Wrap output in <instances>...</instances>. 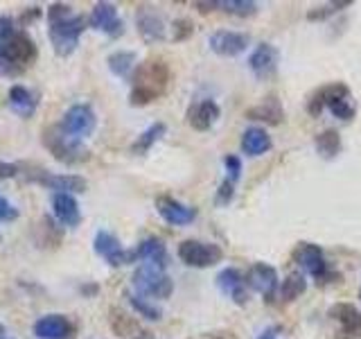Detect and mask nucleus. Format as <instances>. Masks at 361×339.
<instances>
[{
  "label": "nucleus",
  "mask_w": 361,
  "mask_h": 339,
  "mask_svg": "<svg viewBox=\"0 0 361 339\" xmlns=\"http://www.w3.org/2000/svg\"><path fill=\"white\" fill-rule=\"evenodd\" d=\"M52 210L56 222H61L68 229H75V226L82 224V208H79L73 195H63V192L52 195Z\"/></svg>",
  "instance_id": "5701e85b"
},
{
  "label": "nucleus",
  "mask_w": 361,
  "mask_h": 339,
  "mask_svg": "<svg viewBox=\"0 0 361 339\" xmlns=\"http://www.w3.org/2000/svg\"><path fill=\"white\" fill-rule=\"evenodd\" d=\"M95 124H97L95 111L90 109L88 105H82V102H79V105L68 107V111L63 113V118L59 122V127L68 136H73V138L84 141L95 131Z\"/></svg>",
  "instance_id": "6e6552de"
},
{
  "label": "nucleus",
  "mask_w": 361,
  "mask_h": 339,
  "mask_svg": "<svg viewBox=\"0 0 361 339\" xmlns=\"http://www.w3.org/2000/svg\"><path fill=\"white\" fill-rule=\"evenodd\" d=\"M210 339H240L233 331H219V333H212Z\"/></svg>",
  "instance_id": "c03bdc74"
},
{
  "label": "nucleus",
  "mask_w": 361,
  "mask_h": 339,
  "mask_svg": "<svg viewBox=\"0 0 361 339\" xmlns=\"http://www.w3.org/2000/svg\"><path fill=\"white\" fill-rule=\"evenodd\" d=\"M169 79H172V71L163 59H147L138 64L131 75V105H152L154 100H158L167 90Z\"/></svg>",
  "instance_id": "f257e3e1"
},
{
  "label": "nucleus",
  "mask_w": 361,
  "mask_h": 339,
  "mask_svg": "<svg viewBox=\"0 0 361 339\" xmlns=\"http://www.w3.org/2000/svg\"><path fill=\"white\" fill-rule=\"evenodd\" d=\"M135 28L145 43H158L165 39V20L152 7H142L135 16Z\"/></svg>",
  "instance_id": "6ab92c4d"
},
{
  "label": "nucleus",
  "mask_w": 361,
  "mask_h": 339,
  "mask_svg": "<svg viewBox=\"0 0 361 339\" xmlns=\"http://www.w3.org/2000/svg\"><path fill=\"white\" fill-rule=\"evenodd\" d=\"M217 7L235 16H253L257 11V3H253V0H221Z\"/></svg>",
  "instance_id": "473e14b6"
},
{
  "label": "nucleus",
  "mask_w": 361,
  "mask_h": 339,
  "mask_svg": "<svg viewBox=\"0 0 361 339\" xmlns=\"http://www.w3.org/2000/svg\"><path fill=\"white\" fill-rule=\"evenodd\" d=\"M244 280L251 290L262 294L267 303H274L276 292L280 290V278H278V271L274 267L267 265V263H255V265H251V269L246 271Z\"/></svg>",
  "instance_id": "9d476101"
},
{
  "label": "nucleus",
  "mask_w": 361,
  "mask_h": 339,
  "mask_svg": "<svg viewBox=\"0 0 361 339\" xmlns=\"http://www.w3.org/2000/svg\"><path fill=\"white\" fill-rule=\"evenodd\" d=\"M224 167H226V172H228V177H226V179H231L233 184H235V181L240 179V174H242V161H240V156L226 154L224 156Z\"/></svg>",
  "instance_id": "f704fd0d"
},
{
  "label": "nucleus",
  "mask_w": 361,
  "mask_h": 339,
  "mask_svg": "<svg viewBox=\"0 0 361 339\" xmlns=\"http://www.w3.org/2000/svg\"><path fill=\"white\" fill-rule=\"evenodd\" d=\"M135 52L129 50H120V52H113L109 56V68L113 75H118L122 79H131L133 71H135Z\"/></svg>",
  "instance_id": "cd10ccee"
},
{
  "label": "nucleus",
  "mask_w": 361,
  "mask_h": 339,
  "mask_svg": "<svg viewBox=\"0 0 361 339\" xmlns=\"http://www.w3.org/2000/svg\"><path fill=\"white\" fill-rule=\"evenodd\" d=\"M165 131H167V127H165L163 122H154L149 129H145V131L138 136V138H135V143L131 145V152H133V154H147L158 141L163 138Z\"/></svg>",
  "instance_id": "c85d7f7f"
},
{
  "label": "nucleus",
  "mask_w": 361,
  "mask_h": 339,
  "mask_svg": "<svg viewBox=\"0 0 361 339\" xmlns=\"http://www.w3.org/2000/svg\"><path fill=\"white\" fill-rule=\"evenodd\" d=\"M20 71L9 61V56H7V52H5V48H3V43H0V77H14V75H18Z\"/></svg>",
  "instance_id": "ea45409f"
},
{
  "label": "nucleus",
  "mask_w": 361,
  "mask_h": 339,
  "mask_svg": "<svg viewBox=\"0 0 361 339\" xmlns=\"http://www.w3.org/2000/svg\"><path fill=\"white\" fill-rule=\"evenodd\" d=\"M32 181H37V184L45 186L56 192H63V195H73V192H84L88 188L86 179L79 177V174H54V172H45L41 170L39 174H32L30 177Z\"/></svg>",
  "instance_id": "a211bd4d"
},
{
  "label": "nucleus",
  "mask_w": 361,
  "mask_h": 339,
  "mask_svg": "<svg viewBox=\"0 0 361 339\" xmlns=\"http://www.w3.org/2000/svg\"><path fill=\"white\" fill-rule=\"evenodd\" d=\"M305 290H307V280H305V276L300 271H291V274L282 280L278 294L282 301H296L300 294H305Z\"/></svg>",
  "instance_id": "7c9ffc66"
},
{
  "label": "nucleus",
  "mask_w": 361,
  "mask_h": 339,
  "mask_svg": "<svg viewBox=\"0 0 361 339\" xmlns=\"http://www.w3.org/2000/svg\"><path fill=\"white\" fill-rule=\"evenodd\" d=\"M293 260H296L305 274H310L316 282H330L334 278V271L327 265L325 254L319 244L300 242L296 246V251H293Z\"/></svg>",
  "instance_id": "423d86ee"
},
{
  "label": "nucleus",
  "mask_w": 361,
  "mask_h": 339,
  "mask_svg": "<svg viewBox=\"0 0 361 339\" xmlns=\"http://www.w3.org/2000/svg\"><path fill=\"white\" fill-rule=\"evenodd\" d=\"M43 143L56 161L68 163V165L86 163L90 158V150L84 145V141H77L73 136H68L59 124H52V127L45 129Z\"/></svg>",
  "instance_id": "7ed1b4c3"
},
{
  "label": "nucleus",
  "mask_w": 361,
  "mask_h": 339,
  "mask_svg": "<svg viewBox=\"0 0 361 339\" xmlns=\"http://www.w3.org/2000/svg\"><path fill=\"white\" fill-rule=\"evenodd\" d=\"M192 32H195V25H192L190 18H178V20H174V41H185Z\"/></svg>",
  "instance_id": "4c0bfd02"
},
{
  "label": "nucleus",
  "mask_w": 361,
  "mask_h": 339,
  "mask_svg": "<svg viewBox=\"0 0 361 339\" xmlns=\"http://www.w3.org/2000/svg\"><path fill=\"white\" fill-rule=\"evenodd\" d=\"M219 116H221V111L214 100H201L188 109V122H190V127L197 131H208L212 124L219 120Z\"/></svg>",
  "instance_id": "4be33fe9"
},
{
  "label": "nucleus",
  "mask_w": 361,
  "mask_h": 339,
  "mask_svg": "<svg viewBox=\"0 0 361 339\" xmlns=\"http://www.w3.org/2000/svg\"><path fill=\"white\" fill-rule=\"evenodd\" d=\"M86 25H88V20L82 14H73V16H68L63 20L50 23L48 37H50V43H52L54 52L59 54V56L73 54L77 50L82 34L86 32Z\"/></svg>",
  "instance_id": "20e7f679"
},
{
  "label": "nucleus",
  "mask_w": 361,
  "mask_h": 339,
  "mask_svg": "<svg viewBox=\"0 0 361 339\" xmlns=\"http://www.w3.org/2000/svg\"><path fill=\"white\" fill-rule=\"evenodd\" d=\"M133 287L145 299H169L174 292V282L163 269H156L152 265H140L133 271Z\"/></svg>",
  "instance_id": "39448f33"
},
{
  "label": "nucleus",
  "mask_w": 361,
  "mask_h": 339,
  "mask_svg": "<svg viewBox=\"0 0 361 339\" xmlns=\"http://www.w3.org/2000/svg\"><path fill=\"white\" fill-rule=\"evenodd\" d=\"M93 246L111 267H124V265H131L133 260H138V258H135V251L124 249L118 237L113 233H109V231H99L95 235V240H93Z\"/></svg>",
  "instance_id": "9b49d317"
},
{
  "label": "nucleus",
  "mask_w": 361,
  "mask_h": 339,
  "mask_svg": "<svg viewBox=\"0 0 361 339\" xmlns=\"http://www.w3.org/2000/svg\"><path fill=\"white\" fill-rule=\"evenodd\" d=\"M217 285L219 290L228 297L233 303L237 305H246L248 297H246V280L242 276V271L240 269H235V267H226L219 271V276H217Z\"/></svg>",
  "instance_id": "aec40b11"
},
{
  "label": "nucleus",
  "mask_w": 361,
  "mask_h": 339,
  "mask_svg": "<svg viewBox=\"0 0 361 339\" xmlns=\"http://www.w3.org/2000/svg\"><path fill=\"white\" fill-rule=\"evenodd\" d=\"M37 16H41V9L30 7V9L25 11V16H20V23H23V25H27V23H30V20H34Z\"/></svg>",
  "instance_id": "37998d69"
},
{
  "label": "nucleus",
  "mask_w": 361,
  "mask_h": 339,
  "mask_svg": "<svg viewBox=\"0 0 361 339\" xmlns=\"http://www.w3.org/2000/svg\"><path fill=\"white\" fill-rule=\"evenodd\" d=\"M359 301H361V287H359Z\"/></svg>",
  "instance_id": "de8ad7c7"
},
{
  "label": "nucleus",
  "mask_w": 361,
  "mask_h": 339,
  "mask_svg": "<svg viewBox=\"0 0 361 339\" xmlns=\"http://www.w3.org/2000/svg\"><path fill=\"white\" fill-rule=\"evenodd\" d=\"M257 339H276V331H274V328H269V331H264Z\"/></svg>",
  "instance_id": "49530a36"
},
{
  "label": "nucleus",
  "mask_w": 361,
  "mask_h": 339,
  "mask_svg": "<svg viewBox=\"0 0 361 339\" xmlns=\"http://www.w3.org/2000/svg\"><path fill=\"white\" fill-rule=\"evenodd\" d=\"M14 220H18V208L9 199H5L3 195H0V222L7 224V222H14Z\"/></svg>",
  "instance_id": "c9c22d12"
},
{
  "label": "nucleus",
  "mask_w": 361,
  "mask_h": 339,
  "mask_svg": "<svg viewBox=\"0 0 361 339\" xmlns=\"http://www.w3.org/2000/svg\"><path fill=\"white\" fill-rule=\"evenodd\" d=\"M248 120H262L267 124H280L285 120V111H282V105L278 102V97H267L264 102H259L257 107L246 111Z\"/></svg>",
  "instance_id": "bb28decb"
},
{
  "label": "nucleus",
  "mask_w": 361,
  "mask_h": 339,
  "mask_svg": "<svg viewBox=\"0 0 361 339\" xmlns=\"http://www.w3.org/2000/svg\"><path fill=\"white\" fill-rule=\"evenodd\" d=\"M90 25L104 32L106 37L118 39L124 34V20L120 18V11L111 3H95L90 9Z\"/></svg>",
  "instance_id": "ddd939ff"
},
{
  "label": "nucleus",
  "mask_w": 361,
  "mask_h": 339,
  "mask_svg": "<svg viewBox=\"0 0 361 339\" xmlns=\"http://www.w3.org/2000/svg\"><path fill=\"white\" fill-rule=\"evenodd\" d=\"M278 64H280V52L276 45H271V43H259L251 52V56H248V68H251V73L259 82L274 79L278 73Z\"/></svg>",
  "instance_id": "f8f14e48"
},
{
  "label": "nucleus",
  "mask_w": 361,
  "mask_h": 339,
  "mask_svg": "<svg viewBox=\"0 0 361 339\" xmlns=\"http://www.w3.org/2000/svg\"><path fill=\"white\" fill-rule=\"evenodd\" d=\"M156 210L167 224H172V226H188L197 220V208L185 206V203H180L178 199L167 197V195L156 197Z\"/></svg>",
  "instance_id": "dca6fc26"
},
{
  "label": "nucleus",
  "mask_w": 361,
  "mask_h": 339,
  "mask_svg": "<svg viewBox=\"0 0 361 339\" xmlns=\"http://www.w3.org/2000/svg\"><path fill=\"white\" fill-rule=\"evenodd\" d=\"M330 316L338 321L343 335L357 337L361 335V310H357L353 303H336L330 308Z\"/></svg>",
  "instance_id": "393cba45"
},
{
  "label": "nucleus",
  "mask_w": 361,
  "mask_h": 339,
  "mask_svg": "<svg viewBox=\"0 0 361 339\" xmlns=\"http://www.w3.org/2000/svg\"><path fill=\"white\" fill-rule=\"evenodd\" d=\"M75 335V323L63 314H45L34 321L37 339H71Z\"/></svg>",
  "instance_id": "f3484780"
},
{
  "label": "nucleus",
  "mask_w": 361,
  "mask_h": 339,
  "mask_svg": "<svg viewBox=\"0 0 361 339\" xmlns=\"http://www.w3.org/2000/svg\"><path fill=\"white\" fill-rule=\"evenodd\" d=\"M0 339H16V337L11 335V333L7 331V328H5L3 323H0Z\"/></svg>",
  "instance_id": "a18cd8bd"
},
{
  "label": "nucleus",
  "mask_w": 361,
  "mask_h": 339,
  "mask_svg": "<svg viewBox=\"0 0 361 339\" xmlns=\"http://www.w3.org/2000/svg\"><path fill=\"white\" fill-rule=\"evenodd\" d=\"M16 32V23L11 16H0V41H7Z\"/></svg>",
  "instance_id": "a19ab883"
},
{
  "label": "nucleus",
  "mask_w": 361,
  "mask_h": 339,
  "mask_svg": "<svg viewBox=\"0 0 361 339\" xmlns=\"http://www.w3.org/2000/svg\"><path fill=\"white\" fill-rule=\"evenodd\" d=\"M127 299L131 303V308L140 316H145V319H149V321H161L163 319V310L158 308L156 303H152L149 299L140 297V294H127Z\"/></svg>",
  "instance_id": "2f4dec72"
},
{
  "label": "nucleus",
  "mask_w": 361,
  "mask_h": 339,
  "mask_svg": "<svg viewBox=\"0 0 361 339\" xmlns=\"http://www.w3.org/2000/svg\"><path fill=\"white\" fill-rule=\"evenodd\" d=\"M3 43V48L9 56V61L14 64L18 71L23 73L25 68H30L34 61H37V43L32 41V37L27 32H23V30H16L7 41H0Z\"/></svg>",
  "instance_id": "1a4fd4ad"
},
{
  "label": "nucleus",
  "mask_w": 361,
  "mask_h": 339,
  "mask_svg": "<svg viewBox=\"0 0 361 339\" xmlns=\"http://www.w3.org/2000/svg\"><path fill=\"white\" fill-rule=\"evenodd\" d=\"M9 109L16 113V116L20 118H32L34 113H37L39 109V97L37 93H32V90L27 86H23V84H14L9 88Z\"/></svg>",
  "instance_id": "b1692460"
},
{
  "label": "nucleus",
  "mask_w": 361,
  "mask_h": 339,
  "mask_svg": "<svg viewBox=\"0 0 361 339\" xmlns=\"http://www.w3.org/2000/svg\"><path fill=\"white\" fill-rule=\"evenodd\" d=\"M350 5L353 3H330V5H323V7H314L307 14V18L310 20H323V18L332 16V14H336V11H341L343 7H350Z\"/></svg>",
  "instance_id": "72a5a7b5"
},
{
  "label": "nucleus",
  "mask_w": 361,
  "mask_h": 339,
  "mask_svg": "<svg viewBox=\"0 0 361 339\" xmlns=\"http://www.w3.org/2000/svg\"><path fill=\"white\" fill-rule=\"evenodd\" d=\"M233 195H235V184H233L231 179H224L219 190H217V197H214V201H217L219 206H226V203L233 199Z\"/></svg>",
  "instance_id": "e433bc0d"
},
{
  "label": "nucleus",
  "mask_w": 361,
  "mask_h": 339,
  "mask_svg": "<svg viewBox=\"0 0 361 339\" xmlns=\"http://www.w3.org/2000/svg\"><path fill=\"white\" fill-rule=\"evenodd\" d=\"M314 147L323 158H334L338 152H341V136H338V131H334V129H325L323 133L316 136Z\"/></svg>",
  "instance_id": "c756f323"
},
{
  "label": "nucleus",
  "mask_w": 361,
  "mask_h": 339,
  "mask_svg": "<svg viewBox=\"0 0 361 339\" xmlns=\"http://www.w3.org/2000/svg\"><path fill=\"white\" fill-rule=\"evenodd\" d=\"M135 258L142 260V265H152L156 269H163L169 265V254H167V246L161 237H145V240L138 244L135 249Z\"/></svg>",
  "instance_id": "412c9836"
},
{
  "label": "nucleus",
  "mask_w": 361,
  "mask_h": 339,
  "mask_svg": "<svg viewBox=\"0 0 361 339\" xmlns=\"http://www.w3.org/2000/svg\"><path fill=\"white\" fill-rule=\"evenodd\" d=\"M271 136L262 127H248L242 133V152L246 156H262L271 150Z\"/></svg>",
  "instance_id": "a878e982"
},
{
  "label": "nucleus",
  "mask_w": 361,
  "mask_h": 339,
  "mask_svg": "<svg viewBox=\"0 0 361 339\" xmlns=\"http://www.w3.org/2000/svg\"><path fill=\"white\" fill-rule=\"evenodd\" d=\"M18 170H20V165H16V163L0 161V181H3V179H14L18 174Z\"/></svg>",
  "instance_id": "79ce46f5"
},
{
  "label": "nucleus",
  "mask_w": 361,
  "mask_h": 339,
  "mask_svg": "<svg viewBox=\"0 0 361 339\" xmlns=\"http://www.w3.org/2000/svg\"><path fill=\"white\" fill-rule=\"evenodd\" d=\"M178 258L180 263H185L188 267L195 269H206L221 263L224 251L219 244L212 242H201V240H183L178 244Z\"/></svg>",
  "instance_id": "0eeeda50"
},
{
  "label": "nucleus",
  "mask_w": 361,
  "mask_h": 339,
  "mask_svg": "<svg viewBox=\"0 0 361 339\" xmlns=\"http://www.w3.org/2000/svg\"><path fill=\"white\" fill-rule=\"evenodd\" d=\"M68 16H73V7L66 5V3H54L50 9H48V20L50 23H56V20H63Z\"/></svg>",
  "instance_id": "58836bf2"
},
{
  "label": "nucleus",
  "mask_w": 361,
  "mask_h": 339,
  "mask_svg": "<svg viewBox=\"0 0 361 339\" xmlns=\"http://www.w3.org/2000/svg\"><path fill=\"white\" fill-rule=\"evenodd\" d=\"M109 328L113 331V335H118L120 339H154L152 333L145 331L135 316H131L122 308L109 310Z\"/></svg>",
  "instance_id": "2eb2a0df"
},
{
  "label": "nucleus",
  "mask_w": 361,
  "mask_h": 339,
  "mask_svg": "<svg viewBox=\"0 0 361 339\" xmlns=\"http://www.w3.org/2000/svg\"><path fill=\"white\" fill-rule=\"evenodd\" d=\"M323 109H330L334 118L345 120V122L353 120L357 113L353 95H350V88L345 84H330V86H323L316 90L312 100L307 102V111L314 118H319Z\"/></svg>",
  "instance_id": "f03ea898"
},
{
  "label": "nucleus",
  "mask_w": 361,
  "mask_h": 339,
  "mask_svg": "<svg viewBox=\"0 0 361 339\" xmlns=\"http://www.w3.org/2000/svg\"><path fill=\"white\" fill-rule=\"evenodd\" d=\"M251 43V37L244 32H233V30H217L208 37V45L214 54L219 56H237L246 50V45Z\"/></svg>",
  "instance_id": "4468645a"
}]
</instances>
